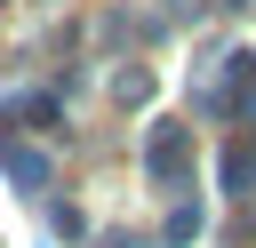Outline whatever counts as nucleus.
I'll list each match as a JSON object with an SVG mask.
<instances>
[{
    "label": "nucleus",
    "mask_w": 256,
    "mask_h": 248,
    "mask_svg": "<svg viewBox=\"0 0 256 248\" xmlns=\"http://www.w3.org/2000/svg\"><path fill=\"white\" fill-rule=\"evenodd\" d=\"M144 168H152V184L184 192V184H192V136H184L176 120H160V128L144 136Z\"/></svg>",
    "instance_id": "1"
},
{
    "label": "nucleus",
    "mask_w": 256,
    "mask_h": 248,
    "mask_svg": "<svg viewBox=\"0 0 256 248\" xmlns=\"http://www.w3.org/2000/svg\"><path fill=\"white\" fill-rule=\"evenodd\" d=\"M0 168H8L16 184H32V192L48 184V152H24V144H8V136H0Z\"/></svg>",
    "instance_id": "2"
},
{
    "label": "nucleus",
    "mask_w": 256,
    "mask_h": 248,
    "mask_svg": "<svg viewBox=\"0 0 256 248\" xmlns=\"http://www.w3.org/2000/svg\"><path fill=\"white\" fill-rule=\"evenodd\" d=\"M8 112H16V120H40V128H56V120H64V112H56V96H16Z\"/></svg>",
    "instance_id": "3"
},
{
    "label": "nucleus",
    "mask_w": 256,
    "mask_h": 248,
    "mask_svg": "<svg viewBox=\"0 0 256 248\" xmlns=\"http://www.w3.org/2000/svg\"><path fill=\"white\" fill-rule=\"evenodd\" d=\"M192 232H200V208H176V216H168V248H184Z\"/></svg>",
    "instance_id": "4"
}]
</instances>
